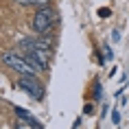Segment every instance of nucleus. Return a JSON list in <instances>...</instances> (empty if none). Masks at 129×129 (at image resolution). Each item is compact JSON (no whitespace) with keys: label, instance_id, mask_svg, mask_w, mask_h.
<instances>
[{"label":"nucleus","instance_id":"1","mask_svg":"<svg viewBox=\"0 0 129 129\" xmlns=\"http://www.w3.org/2000/svg\"><path fill=\"white\" fill-rule=\"evenodd\" d=\"M57 24V11L53 7H37L33 15V31L37 35H50L53 26Z\"/></svg>","mask_w":129,"mask_h":129},{"label":"nucleus","instance_id":"2","mask_svg":"<svg viewBox=\"0 0 129 129\" xmlns=\"http://www.w3.org/2000/svg\"><path fill=\"white\" fill-rule=\"evenodd\" d=\"M22 92H26L31 99L35 101H44V94H46V85L37 79V75H20V81H18Z\"/></svg>","mask_w":129,"mask_h":129},{"label":"nucleus","instance_id":"3","mask_svg":"<svg viewBox=\"0 0 129 129\" xmlns=\"http://www.w3.org/2000/svg\"><path fill=\"white\" fill-rule=\"evenodd\" d=\"M2 63L7 66V68L15 70L18 75H37V70L28 63L24 57H20V55H13V53H5L2 55Z\"/></svg>","mask_w":129,"mask_h":129},{"label":"nucleus","instance_id":"4","mask_svg":"<svg viewBox=\"0 0 129 129\" xmlns=\"http://www.w3.org/2000/svg\"><path fill=\"white\" fill-rule=\"evenodd\" d=\"M15 127L18 129H28V127L31 129H42L44 125H42L40 120H35V118H20V120L15 122Z\"/></svg>","mask_w":129,"mask_h":129},{"label":"nucleus","instance_id":"5","mask_svg":"<svg viewBox=\"0 0 129 129\" xmlns=\"http://www.w3.org/2000/svg\"><path fill=\"white\" fill-rule=\"evenodd\" d=\"M20 5H33V7H46L50 0H18Z\"/></svg>","mask_w":129,"mask_h":129},{"label":"nucleus","instance_id":"6","mask_svg":"<svg viewBox=\"0 0 129 129\" xmlns=\"http://www.w3.org/2000/svg\"><path fill=\"white\" fill-rule=\"evenodd\" d=\"M92 96H94L96 101H101V96H103V85H101V81H96V83H94V90H92Z\"/></svg>","mask_w":129,"mask_h":129},{"label":"nucleus","instance_id":"7","mask_svg":"<svg viewBox=\"0 0 129 129\" xmlns=\"http://www.w3.org/2000/svg\"><path fill=\"white\" fill-rule=\"evenodd\" d=\"M13 112H15V116H18V118H33V116L28 114L26 109H22V107H15Z\"/></svg>","mask_w":129,"mask_h":129},{"label":"nucleus","instance_id":"8","mask_svg":"<svg viewBox=\"0 0 129 129\" xmlns=\"http://www.w3.org/2000/svg\"><path fill=\"white\" fill-rule=\"evenodd\" d=\"M112 122H114V125H120V112H118V109L112 112Z\"/></svg>","mask_w":129,"mask_h":129},{"label":"nucleus","instance_id":"9","mask_svg":"<svg viewBox=\"0 0 129 129\" xmlns=\"http://www.w3.org/2000/svg\"><path fill=\"white\" fill-rule=\"evenodd\" d=\"M112 42H120V31H118V28L112 31Z\"/></svg>","mask_w":129,"mask_h":129},{"label":"nucleus","instance_id":"10","mask_svg":"<svg viewBox=\"0 0 129 129\" xmlns=\"http://www.w3.org/2000/svg\"><path fill=\"white\" fill-rule=\"evenodd\" d=\"M99 15H101L103 20H105V18H109V9H107V7H103V9H99Z\"/></svg>","mask_w":129,"mask_h":129},{"label":"nucleus","instance_id":"11","mask_svg":"<svg viewBox=\"0 0 129 129\" xmlns=\"http://www.w3.org/2000/svg\"><path fill=\"white\" fill-rule=\"evenodd\" d=\"M103 50H105V57H107V59H112V48H109V46H105Z\"/></svg>","mask_w":129,"mask_h":129}]
</instances>
